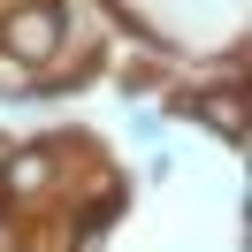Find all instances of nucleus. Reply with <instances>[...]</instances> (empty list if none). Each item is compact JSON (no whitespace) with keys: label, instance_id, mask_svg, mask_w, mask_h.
<instances>
[{"label":"nucleus","instance_id":"obj_1","mask_svg":"<svg viewBox=\"0 0 252 252\" xmlns=\"http://www.w3.org/2000/svg\"><path fill=\"white\" fill-rule=\"evenodd\" d=\"M54 46H69V16L54 8V0H16L8 23H0V54H8L16 69H38Z\"/></svg>","mask_w":252,"mask_h":252},{"label":"nucleus","instance_id":"obj_2","mask_svg":"<svg viewBox=\"0 0 252 252\" xmlns=\"http://www.w3.org/2000/svg\"><path fill=\"white\" fill-rule=\"evenodd\" d=\"M54 176H62V145H16L8 168H0V191L38 199V191H54Z\"/></svg>","mask_w":252,"mask_h":252},{"label":"nucleus","instance_id":"obj_3","mask_svg":"<svg viewBox=\"0 0 252 252\" xmlns=\"http://www.w3.org/2000/svg\"><path fill=\"white\" fill-rule=\"evenodd\" d=\"M184 115H191V123H206L214 138L245 145V99H237V84H214V92H191V99H184Z\"/></svg>","mask_w":252,"mask_h":252},{"label":"nucleus","instance_id":"obj_4","mask_svg":"<svg viewBox=\"0 0 252 252\" xmlns=\"http://www.w3.org/2000/svg\"><path fill=\"white\" fill-rule=\"evenodd\" d=\"M69 252H107V237H99L92 221H84V229H77V245H69Z\"/></svg>","mask_w":252,"mask_h":252},{"label":"nucleus","instance_id":"obj_5","mask_svg":"<svg viewBox=\"0 0 252 252\" xmlns=\"http://www.w3.org/2000/svg\"><path fill=\"white\" fill-rule=\"evenodd\" d=\"M8 153H16V145H8V138H0V168H8Z\"/></svg>","mask_w":252,"mask_h":252}]
</instances>
